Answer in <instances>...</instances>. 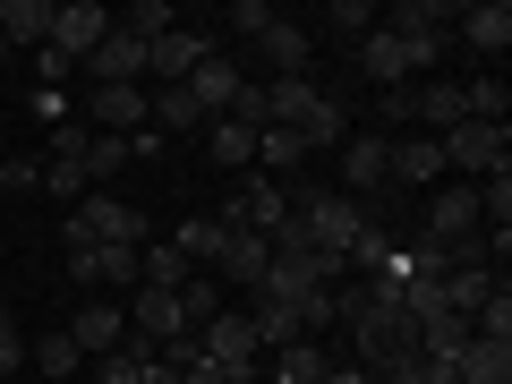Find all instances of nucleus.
Listing matches in <instances>:
<instances>
[{
    "label": "nucleus",
    "mask_w": 512,
    "mask_h": 384,
    "mask_svg": "<svg viewBox=\"0 0 512 384\" xmlns=\"http://www.w3.org/2000/svg\"><path fill=\"white\" fill-rule=\"evenodd\" d=\"M265 128L299 137V154H342L350 111L333 103V94H316L308 77H274V86H265Z\"/></svg>",
    "instance_id": "1"
},
{
    "label": "nucleus",
    "mask_w": 512,
    "mask_h": 384,
    "mask_svg": "<svg viewBox=\"0 0 512 384\" xmlns=\"http://www.w3.org/2000/svg\"><path fill=\"white\" fill-rule=\"evenodd\" d=\"M342 325H350V342H359V359L367 367H393V359H410V308L402 299H342Z\"/></svg>",
    "instance_id": "2"
},
{
    "label": "nucleus",
    "mask_w": 512,
    "mask_h": 384,
    "mask_svg": "<svg viewBox=\"0 0 512 384\" xmlns=\"http://www.w3.org/2000/svg\"><path fill=\"white\" fill-rule=\"evenodd\" d=\"M197 350H205V367H214L222 384H256V359H265L239 308H214V316H205V325H197Z\"/></svg>",
    "instance_id": "3"
},
{
    "label": "nucleus",
    "mask_w": 512,
    "mask_h": 384,
    "mask_svg": "<svg viewBox=\"0 0 512 384\" xmlns=\"http://www.w3.org/2000/svg\"><path fill=\"white\" fill-rule=\"evenodd\" d=\"M291 188H282V180H265V171H239V188H231V197H222V231H265V239H274L282 231V222H291Z\"/></svg>",
    "instance_id": "4"
},
{
    "label": "nucleus",
    "mask_w": 512,
    "mask_h": 384,
    "mask_svg": "<svg viewBox=\"0 0 512 384\" xmlns=\"http://www.w3.org/2000/svg\"><path fill=\"white\" fill-rule=\"evenodd\" d=\"M69 239H86V248H146V214L128 197H77Z\"/></svg>",
    "instance_id": "5"
},
{
    "label": "nucleus",
    "mask_w": 512,
    "mask_h": 384,
    "mask_svg": "<svg viewBox=\"0 0 512 384\" xmlns=\"http://www.w3.org/2000/svg\"><path fill=\"white\" fill-rule=\"evenodd\" d=\"M111 26H120V18H111L103 0H60V9H52V43H43V52H60V60L77 69V60H86Z\"/></svg>",
    "instance_id": "6"
},
{
    "label": "nucleus",
    "mask_w": 512,
    "mask_h": 384,
    "mask_svg": "<svg viewBox=\"0 0 512 384\" xmlns=\"http://www.w3.org/2000/svg\"><path fill=\"white\" fill-rule=\"evenodd\" d=\"M444 146V171H504V154H512V137H504V120H461V128H444L436 137Z\"/></svg>",
    "instance_id": "7"
},
{
    "label": "nucleus",
    "mask_w": 512,
    "mask_h": 384,
    "mask_svg": "<svg viewBox=\"0 0 512 384\" xmlns=\"http://www.w3.org/2000/svg\"><path fill=\"white\" fill-rule=\"evenodd\" d=\"M470 231H478V188H436V205H427V248L470 256Z\"/></svg>",
    "instance_id": "8"
},
{
    "label": "nucleus",
    "mask_w": 512,
    "mask_h": 384,
    "mask_svg": "<svg viewBox=\"0 0 512 384\" xmlns=\"http://www.w3.org/2000/svg\"><path fill=\"white\" fill-rule=\"evenodd\" d=\"M180 333H188L180 291H137V299H128V342H137V350H163V342H180Z\"/></svg>",
    "instance_id": "9"
},
{
    "label": "nucleus",
    "mask_w": 512,
    "mask_h": 384,
    "mask_svg": "<svg viewBox=\"0 0 512 384\" xmlns=\"http://www.w3.org/2000/svg\"><path fill=\"white\" fill-rule=\"evenodd\" d=\"M86 128L94 137H137V128H154L146 120V86H94L86 94Z\"/></svg>",
    "instance_id": "10"
},
{
    "label": "nucleus",
    "mask_w": 512,
    "mask_h": 384,
    "mask_svg": "<svg viewBox=\"0 0 512 384\" xmlns=\"http://www.w3.org/2000/svg\"><path fill=\"white\" fill-rule=\"evenodd\" d=\"M60 333H69V342L86 350V367H94V359H111V350L128 342V308H111V299H86V308H77Z\"/></svg>",
    "instance_id": "11"
},
{
    "label": "nucleus",
    "mask_w": 512,
    "mask_h": 384,
    "mask_svg": "<svg viewBox=\"0 0 512 384\" xmlns=\"http://www.w3.org/2000/svg\"><path fill=\"white\" fill-rule=\"evenodd\" d=\"M69 274L86 291H137V248H86V239H69Z\"/></svg>",
    "instance_id": "12"
},
{
    "label": "nucleus",
    "mask_w": 512,
    "mask_h": 384,
    "mask_svg": "<svg viewBox=\"0 0 512 384\" xmlns=\"http://www.w3.org/2000/svg\"><path fill=\"white\" fill-rule=\"evenodd\" d=\"M86 69H94V86H137V77H146V43L128 35V26H111V35L86 52Z\"/></svg>",
    "instance_id": "13"
},
{
    "label": "nucleus",
    "mask_w": 512,
    "mask_h": 384,
    "mask_svg": "<svg viewBox=\"0 0 512 384\" xmlns=\"http://www.w3.org/2000/svg\"><path fill=\"white\" fill-rule=\"evenodd\" d=\"M205 52H214V43H205V35H188V26H171V35H154V43H146V69L163 77V86H188Z\"/></svg>",
    "instance_id": "14"
},
{
    "label": "nucleus",
    "mask_w": 512,
    "mask_h": 384,
    "mask_svg": "<svg viewBox=\"0 0 512 384\" xmlns=\"http://www.w3.org/2000/svg\"><path fill=\"white\" fill-rule=\"evenodd\" d=\"M52 9L60 0H0V43L9 52H43L52 43Z\"/></svg>",
    "instance_id": "15"
},
{
    "label": "nucleus",
    "mask_w": 512,
    "mask_h": 384,
    "mask_svg": "<svg viewBox=\"0 0 512 384\" xmlns=\"http://www.w3.org/2000/svg\"><path fill=\"white\" fill-rule=\"evenodd\" d=\"M188 94H197V111H205V120H222V111H231L239 94H248V77H239L222 52H205V60H197V77H188Z\"/></svg>",
    "instance_id": "16"
},
{
    "label": "nucleus",
    "mask_w": 512,
    "mask_h": 384,
    "mask_svg": "<svg viewBox=\"0 0 512 384\" xmlns=\"http://www.w3.org/2000/svg\"><path fill=\"white\" fill-rule=\"evenodd\" d=\"M393 180V171H384V137H342V197H376V188Z\"/></svg>",
    "instance_id": "17"
},
{
    "label": "nucleus",
    "mask_w": 512,
    "mask_h": 384,
    "mask_svg": "<svg viewBox=\"0 0 512 384\" xmlns=\"http://www.w3.org/2000/svg\"><path fill=\"white\" fill-rule=\"evenodd\" d=\"M222 274H231L239 282V291H265V274H274V239H265V231H231V248H222Z\"/></svg>",
    "instance_id": "18"
},
{
    "label": "nucleus",
    "mask_w": 512,
    "mask_h": 384,
    "mask_svg": "<svg viewBox=\"0 0 512 384\" xmlns=\"http://www.w3.org/2000/svg\"><path fill=\"white\" fill-rule=\"evenodd\" d=\"M453 384H512V342H461L453 350Z\"/></svg>",
    "instance_id": "19"
},
{
    "label": "nucleus",
    "mask_w": 512,
    "mask_h": 384,
    "mask_svg": "<svg viewBox=\"0 0 512 384\" xmlns=\"http://www.w3.org/2000/svg\"><path fill=\"white\" fill-rule=\"evenodd\" d=\"M384 171L410 180V188H436L444 180V146H436V137H402V146H384Z\"/></svg>",
    "instance_id": "20"
},
{
    "label": "nucleus",
    "mask_w": 512,
    "mask_h": 384,
    "mask_svg": "<svg viewBox=\"0 0 512 384\" xmlns=\"http://www.w3.org/2000/svg\"><path fill=\"white\" fill-rule=\"evenodd\" d=\"M146 120L163 128V137H180V128H205V111H197V94H188V86H154L146 94Z\"/></svg>",
    "instance_id": "21"
},
{
    "label": "nucleus",
    "mask_w": 512,
    "mask_h": 384,
    "mask_svg": "<svg viewBox=\"0 0 512 384\" xmlns=\"http://www.w3.org/2000/svg\"><path fill=\"white\" fill-rule=\"evenodd\" d=\"M453 26L478 43V52H504V43H512V9H504V0H478V9H461Z\"/></svg>",
    "instance_id": "22"
},
{
    "label": "nucleus",
    "mask_w": 512,
    "mask_h": 384,
    "mask_svg": "<svg viewBox=\"0 0 512 384\" xmlns=\"http://www.w3.org/2000/svg\"><path fill=\"white\" fill-rule=\"evenodd\" d=\"M171 248H180L188 265H222V248H231V231H222V222L205 214V222H180V231H171Z\"/></svg>",
    "instance_id": "23"
},
{
    "label": "nucleus",
    "mask_w": 512,
    "mask_h": 384,
    "mask_svg": "<svg viewBox=\"0 0 512 384\" xmlns=\"http://www.w3.org/2000/svg\"><path fill=\"white\" fill-rule=\"evenodd\" d=\"M214 163L222 171H256V128L248 120H231V111L214 120Z\"/></svg>",
    "instance_id": "24"
},
{
    "label": "nucleus",
    "mask_w": 512,
    "mask_h": 384,
    "mask_svg": "<svg viewBox=\"0 0 512 384\" xmlns=\"http://www.w3.org/2000/svg\"><path fill=\"white\" fill-rule=\"evenodd\" d=\"M478 222H495V256H504V239H512V163L487 171V188H478Z\"/></svg>",
    "instance_id": "25"
},
{
    "label": "nucleus",
    "mask_w": 512,
    "mask_h": 384,
    "mask_svg": "<svg viewBox=\"0 0 512 384\" xmlns=\"http://www.w3.org/2000/svg\"><path fill=\"white\" fill-rule=\"evenodd\" d=\"M256 52L274 60V69H282V77H299V69H308V52H316V43H308V26H291V18H282V26H274V35L256 43Z\"/></svg>",
    "instance_id": "26"
},
{
    "label": "nucleus",
    "mask_w": 512,
    "mask_h": 384,
    "mask_svg": "<svg viewBox=\"0 0 512 384\" xmlns=\"http://www.w3.org/2000/svg\"><path fill=\"white\" fill-rule=\"evenodd\" d=\"M265 359H274L282 384H325V350L316 342H282V350H265Z\"/></svg>",
    "instance_id": "27"
},
{
    "label": "nucleus",
    "mask_w": 512,
    "mask_h": 384,
    "mask_svg": "<svg viewBox=\"0 0 512 384\" xmlns=\"http://www.w3.org/2000/svg\"><path fill=\"white\" fill-rule=\"evenodd\" d=\"M222 26H231L239 43H265V35L282 26V9H274V0H231V9H222Z\"/></svg>",
    "instance_id": "28"
},
{
    "label": "nucleus",
    "mask_w": 512,
    "mask_h": 384,
    "mask_svg": "<svg viewBox=\"0 0 512 384\" xmlns=\"http://www.w3.org/2000/svg\"><path fill=\"white\" fill-rule=\"evenodd\" d=\"M308 154H299V137H282V128H256V171L265 180H282V171H299Z\"/></svg>",
    "instance_id": "29"
},
{
    "label": "nucleus",
    "mask_w": 512,
    "mask_h": 384,
    "mask_svg": "<svg viewBox=\"0 0 512 384\" xmlns=\"http://www.w3.org/2000/svg\"><path fill=\"white\" fill-rule=\"evenodd\" d=\"M26 367H43V376H77V367H86V350H77L69 333H43V342L26 350Z\"/></svg>",
    "instance_id": "30"
},
{
    "label": "nucleus",
    "mask_w": 512,
    "mask_h": 384,
    "mask_svg": "<svg viewBox=\"0 0 512 384\" xmlns=\"http://www.w3.org/2000/svg\"><path fill=\"white\" fill-rule=\"evenodd\" d=\"M146 367H154V350L120 342V350H111V359H94V384H146Z\"/></svg>",
    "instance_id": "31"
},
{
    "label": "nucleus",
    "mask_w": 512,
    "mask_h": 384,
    "mask_svg": "<svg viewBox=\"0 0 512 384\" xmlns=\"http://www.w3.org/2000/svg\"><path fill=\"white\" fill-rule=\"evenodd\" d=\"M77 171H86V180H111V171H128V137H86Z\"/></svg>",
    "instance_id": "32"
},
{
    "label": "nucleus",
    "mask_w": 512,
    "mask_h": 384,
    "mask_svg": "<svg viewBox=\"0 0 512 384\" xmlns=\"http://www.w3.org/2000/svg\"><path fill=\"white\" fill-rule=\"evenodd\" d=\"M214 308H222V282H214V274H188V282H180V316H188V333H197Z\"/></svg>",
    "instance_id": "33"
},
{
    "label": "nucleus",
    "mask_w": 512,
    "mask_h": 384,
    "mask_svg": "<svg viewBox=\"0 0 512 384\" xmlns=\"http://www.w3.org/2000/svg\"><path fill=\"white\" fill-rule=\"evenodd\" d=\"M325 26H342V43L359 52V43L376 35V9H367V0H333V9H325Z\"/></svg>",
    "instance_id": "34"
},
{
    "label": "nucleus",
    "mask_w": 512,
    "mask_h": 384,
    "mask_svg": "<svg viewBox=\"0 0 512 384\" xmlns=\"http://www.w3.org/2000/svg\"><path fill=\"white\" fill-rule=\"evenodd\" d=\"M384 384H453V367H444V359H427V350H410V359H393V367H384Z\"/></svg>",
    "instance_id": "35"
},
{
    "label": "nucleus",
    "mask_w": 512,
    "mask_h": 384,
    "mask_svg": "<svg viewBox=\"0 0 512 384\" xmlns=\"http://www.w3.org/2000/svg\"><path fill=\"white\" fill-rule=\"evenodd\" d=\"M128 35H137V43H154V35H171V26H180V18H171V0H137V9H128Z\"/></svg>",
    "instance_id": "36"
},
{
    "label": "nucleus",
    "mask_w": 512,
    "mask_h": 384,
    "mask_svg": "<svg viewBox=\"0 0 512 384\" xmlns=\"http://www.w3.org/2000/svg\"><path fill=\"white\" fill-rule=\"evenodd\" d=\"M86 137H94L86 120H60V128H52V163H77V154H86Z\"/></svg>",
    "instance_id": "37"
},
{
    "label": "nucleus",
    "mask_w": 512,
    "mask_h": 384,
    "mask_svg": "<svg viewBox=\"0 0 512 384\" xmlns=\"http://www.w3.org/2000/svg\"><path fill=\"white\" fill-rule=\"evenodd\" d=\"M43 188H52V197H86V171H77V163H43Z\"/></svg>",
    "instance_id": "38"
},
{
    "label": "nucleus",
    "mask_w": 512,
    "mask_h": 384,
    "mask_svg": "<svg viewBox=\"0 0 512 384\" xmlns=\"http://www.w3.org/2000/svg\"><path fill=\"white\" fill-rule=\"evenodd\" d=\"M26 367V342H18V325H9V308H0V376H18Z\"/></svg>",
    "instance_id": "39"
},
{
    "label": "nucleus",
    "mask_w": 512,
    "mask_h": 384,
    "mask_svg": "<svg viewBox=\"0 0 512 384\" xmlns=\"http://www.w3.org/2000/svg\"><path fill=\"white\" fill-rule=\"evenodd\" d=\"M325 384H376L367 367H325Z\"/></svg>",
    "instance_id": "40"
},
{
    "label": "nucleus",
    "mask_w": 512,
    "mask_h": 384,
    "mask_svg": "<svg viewBox=\"0 0 512 384\" xmlns=\"http://www.w3.org/2000/svg\"><path fill=\"white\" fill-rule=\"evenodd\" d=\"M0 69H9V43H0Z\"/></svg>",
    "instance_id": "41"
}]
</instances>
